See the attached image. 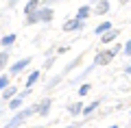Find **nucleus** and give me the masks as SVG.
<instances>
[{
	"label": "nucleus",
	"instance_id": "f257e3e1",
	"mask_svg": "<svg viewBox=\"0 0 131 128\" xmlns=\"http://www.w3.org/2000/svg\"><path fill=\"white\" fill-rule=\"evenodd\" d=\"M33 111H35V109H26V111H22V113H18V115H15V117H13V119H11V122L5 126V128H15V126H20V124H22L24 119H26L28 115L33 113Z\"/></svg>",
	"mask_w": 131,
	"mask_h": 128
},
{
	"label": "nucleus",
	"instance_id": "f03ea898",
	"mask_svg": "<svg viewBox=\"0 0 131 128\" xmlns=\"http://www.w3.org/2000/svg\"><path fill=\"white\" fill-rule=\"evenodd\" d=\"M118 52V48H114V50H107V52H101V54L96 56V65H107L109 61L114 59V54Z\"/></svg>",
	"mask_w": 131,
	"mask_h": 128
},
{
	"label": "nucleus",
	"instance_id": "7ed1b4c3",
	"mask_svg": "<svg viewBox=\"0 0 131 128\" xmlns=\"http://www.w3.org/2000/svg\"><path fill=\"white\" fill-rule=\"evenodd\" d=\"M50 18H52V11L44 9V11H39V15H28V22H35V20H50Z\"/></svg>",
	"mask_w": 131,
	"mask_h": 128
},
{
	"label": "nucleus",
	"instance_id": "20e7f679",
	"mask_svg": "<svg viewBox=\"0 0 131 128\" xmlns=\"http://www.w3.org/2000/svg\"><path fill=\"white\" fill-rule=\"evenodd\" d=\"M74 28H81V20H70L63 24V31H74Z\"/></svg>",
	"mask_w": 131,
	"mask_h": 128
},
{
	"label": "nucleus",
	"instance_id": "39448f33",
	"mask_svg": "<svg viewBox=\"0 0 131 128\" xmlns=\"http://www.w3.org/2000/svg\"><path fill=\"white\" fill-rule=\"evenodd\" d=\"M28 63H31V59H26V61H18V63H15L13 67H11V72H20V69H24Z\"/></svg>",
	"mask_w": 131,
	"mask_h": 128
},
{
	"label": "nucleus",
	"instance_id": "423d86ee",
	"mask_svg": "<svg viewBox=\"0 0 131 128\" xmlns=\"http://www.w3.org/2000/svg\"><path fill=\"white\" fill-rule=\"evenodd\" d=\"M107 9H109V2H105V0L96 5V13L98 15H101V13H107Z\"/></svg>",
	"mask_w": 131,
	"mask_h": 128
},
{
	"label": "nucleus",
	"instance_id": "0eeeda50",
	"mask_svg": "<svg viewBox=\"0 0 131 128\" xmlns=\"http://www.w3.org/2000/svg\"><path fill=\"white\" fill-rule=\"evenodd\" d=\"M116 37H118V31L105 33V35H103V41H105V44H109V41H114V39H116Z\"/></svg>",
	"mask_w": 131,
	"mask_h": 128
},
{
	"label": "nucleus",
	"instance_id": "6e6552de",
	"mask_svg": "<svg viewBox=\"0 0 131 128\" xmlns=\"http://www.w3.org/2000/svg\"><path fill=\"white\" fill-rule=\"evenodd\" d=\"M88 15H90V9L88 7H81L79 13H77V20H83V18H88Z\"/></svg>",
	"mask_w": 131,
	"mask_h": 128
},
{
	"label": "nucleus",
	"instance_id": "1a4fd4ad",
	"mask_svg": "<svg viewBox=\"0 0 131 128\" xmlns=\"http://www.w3.org/2000/svg\"><path fill=\"white\" fill-rule=\"evenodd\" d=\"M35 9H37V0H31V2L26 5V13H33Z\"/></svg>",
	"mask_w": 131,
	"mask_h": 128
},
{
	"label": "nucleus",
	"instance_id": "9d476101",
	"mask_svg": "<svg viewBox=\"0 0 131 128\" xmlns=\"http://www.w3.org/2000/svg\"><path fill=\"white\" fill-rule=\"evenodd\" d=\"M13 41H15V35H7V37H2V46H9Z\"/></svg>",
	"mask_w": 131,
	"mask_h": 128
},
{
	"label": "nucleus",
	"instance_id": "9b49d317",
	"mask_svg": "<svg viewBox=\"0 0 131 128\" xmlns=\"http://www.w3.org/2000/svg\"><path fill=\"white\" fill-rule=\"evenodd\" d=\"M22 100H24L22 96H20V98H15V100H11V102H9V106H11V109H18V106L22 104Z\"/></svg>",
	"mask_w": 131,
	"mask_h": 128
},
{
	"label": "nucleus",
	"instance_id": "f8f14e48",
	"mask_svg": "<svg viewBox=\"0 0 131 128\" xmlns=\"http://www.w3.org/2000/svg\"><path fill=\"white\" fill-rule=\"evenodd\" d=\"M109 26H112V24H109V22H105V24H101V26L96 28V33H105V31H109Z\"/></svg>",
	"mask_w": 131,
	"mask_h": 128
},
{
	"label": "nucleus",
	"instance_id": "ddd939ff",
	"mask_svg": "<svg viewBox=\"0 0 131 128\" xmlns=\"http://www.w3.org/2000/svg\"><path fill=\"white\" fill-rule=\"evenodd\" d=\"M48 106H50V102L46 100V102H44L42 106H39V113H42V115H46V113H48Z\"/></svg>",
	"mask_w": 131,
	"mask_h": 128
},
{
	"label": "nucleus",
	"instance_id": "4468645a",
	"mask_svg": "<svg viewBox=\"0 0 131 128\" xmlns=\"http://www.w3.org/2000/svg\"><path fill=\"white\" fill-rule=\"evenodd\" d=\"M7 61H9V56H7V52H2V54H0V69L5 67V63Z\"/></svg>",
	"mask_w": 131,
	"mask_h": 128
},
{
	"label": "nucleus",
	"instance_id": "2eb2a0df",
	"mask_svg": "<svg viewBox=\"0 0 131 128\" xmlns=\"http://www.w3.org/2000/svg\"><path fill=\"white\" fill-rule=\"evenodd\" d=\"M37 76H39V72H33L31 76H28V82H26V85H33V82L37 80Z\"/></svg>",
	"mask_w": 131,
	"mask_h": 128
},
{
	"label": "nucleus",
	"instance_id": "dca6fc26",
	"mask_svg": "<svg viewBox=\"0 0 131 128\" xmlns=\"http://www.w3.org/2000/svg\"><path fill=\"white\" fill-rule=\"evenodd\" d=\"M13 93H15V89H13V87H9V89H7V91H5V98H7V100H9V98L13 96Z\"/></svg>",
	"mask_w": 131,
	"mask_h": 128
},
{
	"label": "nucleus",
	"instance_id": "f3484780",
	"mask_svg": "<svg viewBox=\"0 0 131 128\" xmlns=\"http://www.w3.org/2000/svg\"><path fill=\"white\" fill-rule=\"evenodd\" d=\"M96 104H98V102H92V104H90V106H85V113H92V111L96 109Z\"/></svg>",
	"mask_w": 131,
	"mask_h": 128
},
{
	"label": "nucleus",
	"instance_id": "a211bd4d",
	"mask_svg": "<svg viewBox=\"0 0 131 128\" xmlns=\"http://www.w3.org/2000/svg\"><path fill=\"white\" fill-rule=\"evenodd\" d=\"M70 111H72V113H79V111H81V102H79V104H72Z\"/></svg>",
	"mask_w": 131,
	"mask_h": 128
},
{
	"label": "nucleus",
	"instance_id": "6ab92c4d",
	"mask_svg": "<svg viewBox=\"0 0 131 128\" xmlns=\"http://www.w3.org/2000/svg\"><path fill=\"white\" fill-rule=\"evenodd\" d=\"M7 82H9V80H7V76L0 78V89H5V87H7Z\"/></svg>",
	"mask_w": 131,
	"mask_h": 128
},
{
	"label": "nucleus",
	"instance_id": "aec40b11",
	"mask_svg": "<svg viewBox=\"0 0 131 128\" xmlns=\"http://www.w3.org/2000/svg\"><path fill=\"white\" fill-rule=\"evenodd\" d=\"M88 91H90V85H83V87H81V96H85Z\"/></svg>",
	"mask_w": 131,
	"mask_h": 128
},
{
	"label": "nucleus",
	"instance_id": "412c9836",
	"mask_svg": "<svg viewBox=\"0 0 131 128\" xmlns=\"http://www.w3.org/2000/svg\"><path fill=\"white\" fill-rule=\"evenodd\" d=\"M125 50H127V54H131V41H127V46H125Z\"/></svg>",
	"mask_w": 131,
	"mask_h": 128
},
{
	"label": "nucleus",
	"instance_id": "4be33fe9",
	"mask_svg": "<svg viewBox=\"0 0 131 128\" xmlns=\"http://www.w3.org/2000/svg\"><path fill=\"white\" fill-rule=\"evenodd\" d=\"M112 128H118V126H112Z\"/></svg>",
	"mask_w": 131,
	"mask_h": 128
}]
</instances>
